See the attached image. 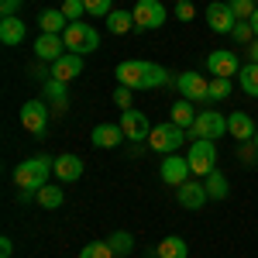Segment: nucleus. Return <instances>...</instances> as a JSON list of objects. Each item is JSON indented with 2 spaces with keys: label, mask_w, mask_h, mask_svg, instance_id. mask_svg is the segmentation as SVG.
Wrapping results in <instances>:
<instances>
[{
  "label": "nucleus",
  "mask_w": 258,
  "mask_h": 258,
  "mask_svg": "<svg viewBox=\"0 0 258 258\" xmlns=\"http://www.w3.org/2000/svg\"><path fill=\"white\" fill-rule=\"evenodd\" d=\"M207 24H210V31L214 35H231L234 31V24H238V18H234V11H231V4H210L207 7Z\"/></svg>",
  "instance_id": "10"
},
{
  "label": "nucleus",
  "mask_w": 258,
  "mask_h": 258,
  "mask_svg": "<svg viewBox=\"0 0 258 258\" xmlns=\"http://www.w3.org/2000/svg\"><path fill=\"white\" fill-rule=\"evenodd\" d=\"M24 0H0V18H14Z\"/></svg>",
  "instance_id": "38"
},
{
  "label": "nucleus",
  "mask_w": 258,
  "mask_h": 258,
  "mask_svg": "<svg viewBox=\"0 0 258 258\" xmlns=\"http://www.w3.org/2000/svg\"><path fill=\"white\" fill-rule=\"evenodd\" d=\"M35 197H38V203L45 207V210H59L62 200H66V197H62V186H41Z\"/></svg>",
  "instance_id": "27"
},
{
  "label": "nucleus",
  "mask_w": 258,
  "mask_h": 258,
  "mask_svg": "<svg viewBox=\"0 0 258 258\" xmlns=\"http://www.w3.org/2000/svg\"><path fill=\"white\" fill-rule=\"evenodd\" d=\"M231 97V80L227 76H214L210 80V100H227Z\"/></svg>",
  "instance_id": "32"
},
{
  "label": "nucleus",
  "mask_w": 258,
  "mask_h": 258,
  "mask_svg": "<svg viewBox=\"0 0 258 258\" xmlns=\"http://www.w3.org/2000/svg\"><path fill=\"white\" fill-rule=\"evenodd\" d=\"M207 69H210V76H227V80H231V76L241 73V62L231 48H217V52L207 55Z\"/></svg>",
  "instance_id": "11"
},
{
  "label": "nucleus",
  "mask_w": 258,
  "mask_h": 258,
  "mask_svg": "<svg viewBox=\"0 0 258 258\" xmlns=\"http://www.w3.org/2000/svg\"><path fill=\"white\" fill-rule=\"evenodd\" d=\"M131 14H135V28L138 31H155V28L165 24V7L159 0H138Z\"/></svg>",
  "instance_id": "7"
},
{
  "label": "nucleus",
  "mask_w": 258,
  "mask_h": 258,
  "mask_svg": "<svg viewBox=\"0 0 258 258\" xmlns=\"http://www.w3.org/2000/svg\"><path fill=\"white\" fill-rule=\"evenodd\" d=\"M227 135H234L238 141H251L255 138V120L248 117V114H241V110H234L227 117Z\"/></svg>",
  "instance_id": "18"
},
{
  "label": "nucleus",
  "mask_w": 258,
  "mask_h": 258,
  "mask_svg": "<svg viewBox=\"0 0 258 258\" xmlns=\"http://www.w3.org/2000/svg\"><path fill=\"white\" fill-rule=\"evenodd\" d=\"M62 38H66V48L76 52V55H90V52L100 48V31L93 24H86V21H73V24L62 31Z\"/></svg>",
  "instance_id": "3"
},
{
  "label": "nucleus",
  "mask_w": 258,
  "mask_h": 258,
  "mask_svg": "<svg viewBox=\"0 0 258 258\" xmlns=\"http://www.w3.org/2000/svg\"><path fill=\"white\" fill-rule=\"evenodd\" d=\"M14 255V244H11V238H0V258H11Z\"/></svg>",
  "instance_id": "40"
},
{
  "label": "nucleus",
  "mask_w": 258,
  "mask_h": 258,
  "mask_svg": "<svg viewBox=\"0 0 258 258\" xmlns=\"http://www.w3.org/2000/svg\"><path fill=\"white\" fill-rule=\"evenodd\" d=\"M24 35H28V28H24V21H21L18 14L0 21V41H4V45H21Z\"/></svg>",
  "instance_id": "20"
},
{
  "label": "nucleus",
  "mask_w": 258,
  "mask_h": 258,
  "mask_svg": "<svg viewBox=\"0 0 258 258\" xmlns=\"http://www.w3.org/2000/svg\"><path fill=\"white\" fill-rule=\"evenodd\" d=\"M103 24H107V31H110V35H127V31L135 28V14H131V11H114Z\"/></svg>",
  "instance_id": "24"
},
{
  "label": "nucleus",
  "mask_w": 258,
  "mask_h": 258,
  "mask_svg": "<svg viewBox=\"0 0 258 258\" xmlns=\"http://www.w3.org/2000/svg\"><path fill=\"white\" fill-rule=\"evenodd\" d=\"M48 172H55V159L35 155V159H24L14 169V182H18L24 193H38L41 186H48Z\"/></svg>",
  "instance_id": "2"
},
{
  "label": "nucleus",
  "mask_w": 258,
  "mask_h": 258,
  "mask_svg": "<svg viewBox=\"0 0 258 258\" xmlns=\"http://www.w3.org/2000/svg\"><path fill=\"white\" fill-rule=\"evenodd\" d=\"M107 244L114 248V255H131V248H135V238H131L127 231H114V234L107 238Z\"/></svg>",
  "instance_id": "29"
},
{
  "label": "nucleus",
  "mask_w": 258,
  "mask_h": 258,
  "mask_svg": "<svg viewBox=\"0 0 258 258\" xmlns=\"http://www.w3.org/2000/svg\"><path fill=\"white\" fill-rule=\"evenodd\" d=\"M35 55H38L41 62H55L66 55V38L62 35H41L38 41H35Z\"/></svg>",
  "instance_id": "16"
},
{
  "label": "nucleus",
  "mask_w": 258,
  "mask_h": 258,
  "mask_svg": "<svg viewBox=\"0 0 258 258\" xmlns=\"http://www.w3.org/2000/svg\"><path fill=\"white\" fill-rule=\"evenodd\" d=\"M86 4V14H93V18H110L114 14V0H83Z\"/></svg>",
  "instance_id": "30"
},
{
  "label": "nucleus",
  "mask_w": 258,
  "mask_h": 258,
  "mask_svg": "<svg viewBox=\"0 0 258 258\" xmlns=\"http://www.w3.org/2000/svg\"><path fill=\"white\" fill-rule=\"evenodd\" d=\"M176 200L186 207V210H200V207L210 200V193H207V186H203V182H197V179H186V182L176 189Z\"/></svg>",
  "instance_id": "14"
},
{
  "label": "nucleus",
  "mask_w": 258,
  "mask_h": 258,
  "mask_svg": "<svg viewBox=\"0 0 258 258\" xmlns=\"http://www.w3.org/2000/svg\"><path fill=\"white\" fill-rule=\"evenodd\" d=\"M176 86H179V93H182V100H189V103L210 100V80L200 76V73H182L176 80Z\"/></svg>",
  "instance_id": "9"
},
{
  "label": "nucleus",
  "mask_w": 258,
  "mask_h": 258,
  "mask_svg": "<svg viewBox=\"0 0 258 258\" xmlns=\"http://www.w3.org/2000/svg\"><path fill=\"white\" fill-rule=\"evenodd\" d=\"M251 28H255V38H258V11L251 14Z\"/></svg>",
  "instance_id": "42"
},
{
  "label": "nucleus",
  "mask_w": 258,
  "mask_h": 258,
  "mask_svg": "<svg viewBox=\"0 0 258 258\" xmlns=\"http://www.w3.org/2000/svg\"><path fill=\"white\" fill-rule=\"evenodd\" d=\"M38 24H41V35H62V31L73 24V21L66 18L62 11H41Z\"/></svg>",
  "instance_id": "21"
},
{
  "label": "nucleus",
  "mask_w": 258,
  "mask_h": 258,
  "mask_svg": "<svg viewBox=\"0 0 258 258\" xmlns=\"http://www.w3.org/2000/svg\"><path fill=\"white\" fill-rule=\"evenodd\" d=\"M193 14H197V7H193L189 0H182V4H176V18H179V21H193Z\"/></svg>",
  "instance_id": "39"
},
{
  "label": "nucleus",
  "mask_w": 258,
  "mask_h": 258,
  "mask_svg": "<svg viewBox=\"0 0 258 258\" xmlns=\"http://www.w3.org/2000/svg\"><path fill=\"white\" fill-rule=\"evenodd\" d=\"M159 176H162L165 186H176V189H179V186L193 176V172H189V162H186V159H176V155H172V159H162Z\"/></svg>",
  "instance_id": "13"
},
{
  "label": "nucleus",
  "mask_w": 258,
  "mask_h": 258,
  "mask_svg": "<svg viewBox=\"0 0 258 258\" xmlns=\"http://www.w3.org/2000/svg\"><path fill=\"white\" fill-rule=\"evenodd\" d=\"M193 120H197V110H193V103L189 100H179V103H172V124H179V127H193Z\"/></svg>",
  "instance_id": "26"
},
{
  "label": "nucleus",
  "mask_w": 258,
  "mask_h": 258,
  "mask_svg": "<svg viewBox=\"0 0 258 258\" xmlns=\"http://www.w3.org/2000/svg\"><path fill=\"white\" fill-rule=\"evenodd\" d=\"M189 135H193V138L217 141V138H224V135H227V117H224V114H217V110H203V114H197L193 127H189Z\"/></svg>",
  "instance_id": "6"
},
{
  "label": "nucleus",
  "mask_w": 258,
  "mask_h": 258,
  "mask_svg": "<svg viewBox=\"0 0 258 258\" xmlns=\"http://www.w3.org/2000/svg\"><path fill=\"white\" fill-rule=\"evenodd\" d=\"M90 141H93V148H114V145H120L124 141V127L120 124H97L93 127V135H90Z\"/></svg>",
  "instance_id": "17"
},
{
  "label": "nucleus",
  "mask_w": 258,
  "mask_h": 258,
  "mask_svg": "<svg viewBox=\"0 0 258 258\" xmlns=\"http://www.w3.org/2000/svg\"><path fill=\"white\" fill-rule=\"evenodd\" d=\"M227 4H231V11H234V18H238V21H251V14L258 11L251 0H227Z\"/></svg>",
  "instance_id": "33"
},
{
  "label": "nucleus",
  "mask_w": 258,
  "mask_h": 258,
  "mask_svg": "<svg viewBox=\"0 0 258 258\" xmlns=\"http://www.w3.org/2000/svg\"><path fill=\"white\" fill-rule=\"evenodd\" d=\"M186 162H189V172L193 176H210L217 169V141L197 138L186 152Z\"/></svg>",
  "instance_id": "4"
},
{
  "label": "nucleus",
  "mask_w": 258,
  "mask_h": 258,
  "mask_svg": "<svg viewBox=\"0 0 258 258\" xmlns=\"http://www.w3.org/2000/svg\"><path fill=\"white\" fill-rule=\"evenodd\" d=\"M176 4H182V0H176Z\"/></svg>",
  "instance_id": "44"
},
{
  "label": "nucleus",
  "mask_w": 258,
  "mask_h": 258,
  "mask_svg": "<svg viewBox=\"0 0 258 258\" xmlns=\"http://www.w3.org/2000/svg\"><path fill=\"white\" fill-rule=\"evenodd\" d=\"M186 135H189V131L179 127V124H172V120H169V124H155L152 135H148V145H152L155 152H162V155H172L179 145L186 141Z\"/></svg>",
  "instance_id": "5"
},
{
  "label": "nucleus",
  "mask_w": 258,
  "mask_h": 258,
  "mask_svg": "<svg viewBox=\"0 0 258 258\" xmlns=\"http://www.w3.org/2000/svg\"><path fill=\"white\" fill-rule=\"evenodd\" d=\"M80 73H83V55H76V52H66L62 59L52 62V80L69 83V80H76Z\"/></svg>",
  "instance_id": "15"
},
{
  "label": "nucleus",
  "mask_w": 258,
  "mask_h": 258,
  "mask_svg": "<svg viewBox=\"0 0 258 258\" xmlns=\"http://www.w3.org/2000/svg\"><path fill=\"white\" fill-rule=\"evenodd\" d=\"M120 127H124V138H131L135 145L148 141V135H152V120L145 117L141 110H124L120 114Z\"/></svg>",
  "instance_id": "12"
},
{
  "label": "nucleus",
  "mask_w": 258,
  "mask_h": 258,
  "mask_svg": "<svg viewBox=\"0 0 258 258\" xmlns=\"http://www.w3.org/2000/svg\"><path fill=\"white\" fill-rule=\"evenodd\" d=\"M248 55H251V62H258V38L251 41V48H248Z\"/></svg>",
  "instance_id": "41"
},
{
  "label": "nucleus",
  "mask_w": 258,
  "mask_h": 258,
  "mask_svg": "<svg viewBox=\"0 0 258 258\" xmlns=\"http://www.w3.org/2000/svg\"><path fill=\"white\" fill-rule=\"evenodd\" d=\"M255 155H258L255 141H238V159L244 162V165H255Z\"/></svg>",
  "instance_id": "36"
},
{
  "label": "nucleus",
  "mask_w": 258,
  "mask_h": 258,
  "mask_svg": "<svg viewBox=\"0 0 258 258\" xmlns=\"http://www.w3.org/2000/svg\"><path fill=\"white\" fill-rule=\"evenodd\" d=\"M80 258H114V248L107 241H93V244H86L80 251Z\"/></svg>",
  "instance_id": "31"
},
{
  "label": "nucleus",
  "mask_w": 258,
  "mask_h": 258,
  "mask_svg": "<svg viewBox=\"0 0 258 258\" xmlns=\"http://www.w3.org/2000/svg\"><path fill=\"white\" fill-rule=\"evenodd\" d=\"M131 93H135L131 86H120V83H117V90H114V103H117L120 110H131Z\"/></svg>",
  "instance_id": "37"
},
{
  "label": "nucleus",
  "mask_w": 258,
  "mask_h": 258,
  "mask_svg": "<svg viewBox=\"0 0 258 258\" xmlns=\"http://www.w3.org/2000/svg\"><path fill=\"white\" fill-rule=\"evenodd\" d=\"M120 86H131V90H155V86H165L169 83V73L159 62H145V59H127L114 69Z\"/></svg>",
  "instance_id": "1"
},
{
  "label": "nucleus",
  "mask_w": 258,
  "mask_h": 258,
  "mask_svg": "<svg viewBox=\"0 0 258 258\" xmlns=\"http://www.w3.org/2000/svg\"><path fill=\"white\" fill-rule=\"evenodd\" d=\"M21 124H24V131H31L35 138H41L48 131V103L45 100H28L21 107Z\"/></svg>",
  "instance_id": "8"
},
{
  "label": "nucleus",
  "mask_w": 258,
  "mask_h": 258,
  "mask_svg": "<svg viewBox=\"0 0 258 258\" xmlns=\"http://www.w3.org/2000/svg\"><path fill=\"white\" fill-rule=\"evenodd\" d=\"M251 141H255V148H258V131H255V138H251Z\"/></svg>",
  "instance_id": "43"
},
{
  "label": "nucleus",
  "mask_w": 258,
  "mask_h": 258,
  "mask_svg": "<svg viewBox=\"0 0 258 258\" xmlns=\"http://www.w3.org/2000/svg\"><path fill=\"white\" fill-rule=\"evenodd\" d=\"M241 90H244L248 97H258V62L241 66Z\"/></svg>",
  "instance_id": "28"
},
{
  "label": "nucleus",
  "mask_w": 258,
  "mask_h": 258,
  "mask_svg": "<svg viewBox=\"0 0 258 258\" xmlns=\"http://www.w3.org/2000/svg\"><path fill=\"white\" fill-rule=\"evenodd\" d=\"M231 38L238 41V45H248V41L255 38V28H251V21H238V24H234V31H231Z\"/></svg>",
  "instance_id": "34"
},
{
  "label": "nucleus",
  "mask_w": 258,
  "mask_h": 258,
  "mask_svg": "<svg viewBox=\"0 0 258 258\" xmlns=\"http://www.w3.org/2000/svg\"><path fill=\"white\" fill-rule=\"evenodd\" d=\"M203 186H207L210 200H224L227 193H231V186H227V176H224L220 169H214L210 176H203Z\"/></svg>",
  "instance_id": "23"
},
{
  "label": "nucleus",
  "mask_w": 258,
  "mask_h": 258,
  "mask_svg": "<svg viewBox=\"0 0 258 258\" xmlns=\"http://www.w3.org/2000/svg\"><path fill=\"white\" fill-rule=\"evenodd\" d=\"M59 11H62V14H66L69 21H80L83 14H86V4H83V0H62Z\"/></svg>",
  "instance_id": "35"
},
{
  "label": "nucleus",
  "mask_w": 258,
  "mask_h": 258,
  "mask_svg": "<svg viewBox=\"0 0 258 258\" xmlns=\"http://www.w3.org/2000/svg\"><path fill=\"white\" fill-rule=\"evenodd\" d=\"M55 176H59L62 182H76V179L83 176V159L80 155H59V159H55Z\"/></svg>",
  "instance_id": "19"
},
{
  "label": "nucleus",
  "mask_w": 258,
  "mask_h": 258,
  "mask_svg": "<svg viewBox=\"0 0 258 258\" xmlns=\"http://www.w3.org/2000/svg\"><path fill=\"white\" fill-rule=\"evenodd\" d=\"M159 258H189V244L179 238V234H169L165 241H159Z\"/></svg>",
  "instance_id": "22"
},
{
  "label": "nucleus",
  "mask_w": 258,
  "mask_h": 258,
  "mask_svg": "<svg viewBox=\"0 0 258 258\" xmlns=\"http://www.w3.org/2000/svg\"><path fill=\"white\" fill-rule=\"evenodd\" d=\"M41 93H45L48 103H55V107H66V103H69V90H66V83H62V80H45Z\"/></svg>",
  "instance_id": "25"
}]
</instances>
